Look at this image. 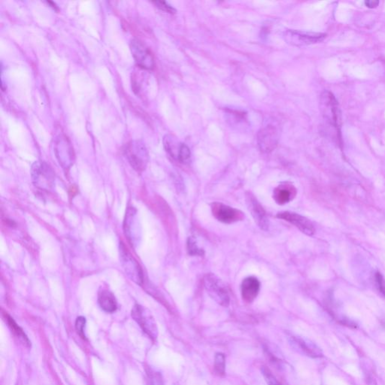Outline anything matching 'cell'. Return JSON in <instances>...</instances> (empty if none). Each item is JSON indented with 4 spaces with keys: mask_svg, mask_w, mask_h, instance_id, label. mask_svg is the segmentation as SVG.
<instances>
[{
    "mask_svg": "<svg viewBox=\"0 0 385 385\" xmlns=\"http://www.w3.org/2000/svg\"><path fill=\"white\" fill-rule=\"evenodd\" d=\"M32 182L37 188L50 191L55 188V174L47 163L37 161L31 168Z\"/></svg>",
    "mask_w": 385,
    "mask_h": 385,
    "instance_id": "6da1fadb",
    "label": "cell"
},
{
    "mask_svg": "<svg viewBox=\"0 0 385 385\" xmlns=\"http://www.w3.org/2000/svg\"><path fill=\"white\" fill-rule=\"evenodd\" d=\"M125 154L127 161L137 172H143L148 165V150L144 143L139 140H133L125 146Z\"/></svg>",
    "mask_w": 385,
    "mask_h": 385,
    "instance_id": "7a4b0ae2",
    "label": "cell"
},
{
    "mask_svg": "<svg viewBox=\"0 0 385 385\" xmlns=\"http://www.w3.org/2000/svg\"><path fill=\"white\" fill-rule=\"evenodd\" d=\"M204 287L212 299L223 307L230 305L229 292L226 285L219 277L213 273H208L204 277Z\"/></svg>",
    "mask_w": 385,
    "mask_h": 385,
    "instance_id": "3957f363",
    "label": "cell"
},
{
    "mask_svg": "<svg viewBox=\"0 0 385 385\" xmlns=\"http://www.w3.org/2000/svg\"><path fill=\"white\" fill-rule=\"evenodd\" d=\"M124 231L130 244L136 248L142 239V225L134 207L127 208L124 221Z\"/></svg>",
    "mask_w": 385,
    "mask_h": 385,
    "instance_id": "277c9868",
    "label": "cell"
},
{
    "mask_svg": "<svg viewBox=\"0 0 385 385\" xmlns=\"http://www.w3.org/2000/svg\"><path fill=\"white\" fill-rule=\"evenodd\" d=\"M132 317L150 339L153 341L157 339V326L152 314L148 308L141 305H135L132 310Z\"/></svg>",
    "mask_w": 385,
    "mask_h": 385,
    "instance_id": "5b68a950",
    "label": "cell"
},
{
    "mask_svg": "<svg viewBox=\"0 0 385 385\" xmlns=\"http://www.w3.org/2000/svg\"><path fill=\"white\" fill-rule=\"evenodd\" d=\"M120 259L126 275L137 285H143L144 277L141 267L123 242L120 243Z\"/></svg>",
    "mask_w": 385,
    "mask_h": 385,
    "instance_id": "8992f818",
    "label": "cell"
},
{
    "mask_svg": "<svg viewBox=\"0 0 385 385\" xmlns=\"http://www.w3.org/2000/svg\"><path fill=\"white\" fill-rule=\"evenodd\" d=\"M326 34L321 32H306V31L288 29L284 32V39L289 45L302 47L304 45L318 43L326 38Z\"/></svg>",
    "mask_w": 385,
    "mask_h": 385,
    "instance_id": "52a82bcc",
    "label": "cell"
},
{
    "mask_svg": "<svg viewBox=\"0 0 385 385\" xmlns=\"http://www.w3.org/2000/svg\"><path fill=\"white\" fill-rule=\"evenodd\" d=\"M130 50L137 66L142 69L152 70L155 67L154 55L151 50L138 39L130 42Z\"/></svg>",
    "mask_w": 385,
    "mask_h": 385,
    "instance_id": "ba28073f",
    "label": "cell"
},
{
    "mask_svg": "<svg viewBox=\"0 0 385 385\" xmlns=\"http://www.w3.org/2000/svg\"><path fill=\"white\" fill-rule=\"evenodd\" d=\"M211 209L212 215L218 221L226 224L242 221L244 218V213L240 210L236 209L221 202H212Z\"/></svg>",
    "mask_w": 385,
    "mask_h": 385,
    "instance_id": "9c48e42d",
    "label": "cell"
},
{
    "mask_svg": "<svg viewBox=\"0 0 385 385\" xmlns=\"http://www.w3.org/2000/svg\"><path fill=\"white\" fill-rule=\"evenodd\" d=\"M55 151L59 163L64 169H68L75 161L73 146L64 135H59L55 140Z\"/></svg>",
    "mask_w": 385,
    "mask_h": 385,
    "instance_id": "30bf717a",
    "label": "cell"
},
{
    "mask_svg": "<svg viewBox=\"0 0 385 385\" xmlns=\"http://www.w3.org/2000/svg\"><path fill=\"white\" fill-rule=\"evenodd\" d=\"M257 145L261 152L270 153L275 149L279 140V131L275 126L268 125L257 133Z\"/></svg>",
    "mask_w": 385,
    "mask_h": 385,
    "instance_id": "8fae6325",
    "label": "cell"
},
{
    "mask_svg": "<svg viewBox=\"0 0 385 385\" xmlns=\"http://www.w3.org/2000/svg\"><path fill=\"white\" fill-rule=\"evenodd\" d=\"M246 204L249 212H251L254 221L262 231H268L270 227V221L267 212L257 200V199L251 192H246Z\"/></svg>",
    "mask_w": 385,
    "mask_h": 385,
    "instance_id": "7c38bea8",
    "label": "cell"
},
{
    "mask_svg": "<svg viewBox=\"0 0 385 385\" xmlns=\"http://www.w3.org/2000/svg\"><path fill=\"white\" fill-rule=\"evenodd\" d=\"M288 339L290 346L298 353L313 358L322 357L321 349L308 339L294 335H288Z\"/></svg>",
    "mask_w": 385,
    "mask_h": 385,
    "instance_id": "4fadbf2b",
    "label": "cell"
},
{
    "mask_svg": "<svg viewBox=\"0 0 385 385\" xmlns=\"http://www.w3.org/2000/svg\"><path fill=\"white\" fill-rule=\"evenodd\" d=\"M276 218L294 225L302 233L307 236H313L316 233V228L313 223L308 218L299 214L291 212H282L277 214Z\"/></svg>",
    "mask_w": 385,
    "mask_h": 385,
    "instance_id": "5bb4252c",
    "label": "cell"
},
{
    "mask_svg": "<svg viewBox=\"0 0 385 385\" xmlns=\"http://www.w3.org/2000/svg\"><path fill=\"white\" fill-rule=\"evenodd\" d=\"M296 195V189L289 182L281 183L274 189L273 200L278 205H285L293 200Z\"/></svg>",
    "mask_w": 385,
    "mask_h": 385,
    "instance_id": "9a60e30c",
    "label": "cell"
},
{
    "mask_svg": "<svg viewBox=\"0 0 385 385\" xmlns=\"http://www.w3.org/2000/svg\"><path fill=\"white\" fill-rule=\"evenodd\" d=\"M260 290V282L255 277H248L241 285V293L243 300L251 303L257 298Z\"/></svg>",
    "mask_w": 385,
    "mask_h": 385,
    "instance_id": "2e32d148",
    "label": "cell"
},
{
    "mask_svg": "<svg viewBox=\"0 0 385 385\" xmlns=\"http://www.w3.org/2000/svg\"><path fill=\"white\" fill-rule=\"evenodd\" d=\"M98 303L100 308L106 312H115L117 310V303L115 295L107 289L99 290V294H98Z\"/></svg>",
    "mask_w": 385,
    "mask_h": 385,
    "instance_id": "e0dca14e",
    "label": "cell"
},
{
    "mask_svg": "<svg viewBox=\"0 0 385 385\" xmlns=\"http://www.w3.org/2000/svg\"><path fill=\"white\" fill-rule=\"evenodd\" d=\"M181 144L182 143H179L177 138H174L173 135L170 134L165 135L164 138L165 149L174 159L177 160Z\"/></svg>",
    "mask_w": 385,
    "mask_h": 385,
    "instance_id": "ac0fdd59",
    "label": "cell"
},
{
    "mask_svg": "<svg viewBox=\"0 0 385 385\" xmlns=\"http://www.w3.org/2000/svg\"><path fill=\"white\" fill-rule=\"evenodd\" d=\"M6 319L7 321L8 324H9L10 329H11V331L16 336V337L19 338V340L21 341L26 346H30L31 344L28 338L24 334V330L16 324L15 321L13 320V318L6 314Z\"/></svg>",
    "mask_w": 385,
    "mask_h": 385,
    "instance_id": "d6986e66",
    "label": "cell"
},
{
    "mask_svg": "<svg viewBox=\"0 0 385 385\" xmlns=\"http://www.w3.org/2000/svg\"><path fill=\"white\" fill-rule=\"evenodd\" d=\"M215 371L218 376H223L226 371V358L222 353H217L215 357Z\"/></svg>",
    "mask_w": 385,
    "mask_h": 385,
    "instance_id": "ffe728a7",
    "label": "cell"
},
{
    "mask_svg": "<svg viewBox=\"0 0 385 385\" xmlns=\"http://www.w3.org/2000/svg\"><path fill=\"white\" fill-rule=\"evenodd\" d=\"M187 249L189 255L190 256H202L204 255L203 249L199 247L195 238L190 236L187 239Z\"/></svg>",
    "mask_w": 385,
    "mask_h": 385,
    "instance_id": "44dd1931",
    "label": "cell"
},
{
    "mask_svg": "<svg viewBox=\"0 0 385 385\" xmlns=\"http://www.w3.org/2000/svg\"><path fill=\"white\" fill-rule=\"evenodd\" d=\"M147 375H148V385H164L163 377L158 372L150 369L147 370Z\"/></svg>",
    "mask_w": 385,
    "mask_h": 385,
    "instance_id": "7402d4cb",
    "label": "cell"
},
{
    "mask_svg": "<svg viewBox=\"0 0 385 385\" xmlns=\"http://www.w3.org/2000/svg\"><path fill=\"white\" fill-rule=\"evenodd\" d=\"M190 156H191V153H190V148L184 143H182L180 149H179V154H178L177 161L182 163V164H187L190 161Z\"/></svg>",
    "mask_w": 385,
    "mask_h": 385,
    "instance_id": "603a6c76",
    "label": "cell"
},
{
    "mask_svg": "<svg viewBox=\"0 0 385 385\" xmlns=\"http://www.w3.org/2000/svg\"><path fill=\"white\" fill-rule=\"evenodd\" d=\"M261 373H262V376H264V379L267 381V384L268 385H282L281 384L279 381H278L275 376L272 374V372L268 367L264 366L261 368Z\"/></svg>",
    "mask_w": 385,
    "mask_h": 385,
    "instance_id": "cb8c5ba5",
    "label": "cell"
},
{
    "mask_svg": "<svg viewBox=\"0 0 385 385\" xmlns=\"http://www.w3.org/2000/svg\"><path fill=\"white\" fill-rule=\"evenodd\" d=\"M86 319L84 317H78L76 321V328L78 335L82 339H86L85 334H84V327H85Z\"/></svg>",
    "mask_w": 385,
    "mask_h": 385,
    "instance_id": "d4e9b609",
    "label": "cell"
},
{
    "mask_svg": "<svg viewBox=\"0 0 385 385\" xmlns=\"http://www.w3.org/2000/svg\"><path fill=\"white\" fill-rule=\"evenodd\" d=\"M154 3L156 5V7L159 8L162 11H166V12L169 13V14H176V10L172 6H171L170 5L168 4L166 2L155 1Z\"/></svg>",
    "mask_w": 385,
    "mask_h": 385,
    "instance_id": "484cf974",
    "label": "cell"
},
{
    "mask_svg": "<svg viewBox=\"0 0 385 385\" xmlns=\"http://www.w3.org/2000/svg\"><path fill=\"white\" fill-rule=\"evenodd\" d=\"M376 279L380 291L385 296V280L384 277H383V275L380 272H377L376 274Z\"/></svg>",
    "mask_w": 385,
    "mask_h": 385,
    "instance_id": "4316f807",
    "label": "cell"
},
{
    "mask_svg": "<svg viewBox=\"0 0 385 385\" xmlns=\"http://www.w3.org/2000/svg\"><path fill=\"white\" fill-rule=\"evenodd\" d=\"M365 3H366L367 7L373 9V8H376L378 6V5L379 4V2L375 1V0H368Z\"/></svg>",
    "mask_w": 385,
    "mask_h": 385,
    "instance_id": "83f0119b",
    "label": "cell"
}]
</instances>
